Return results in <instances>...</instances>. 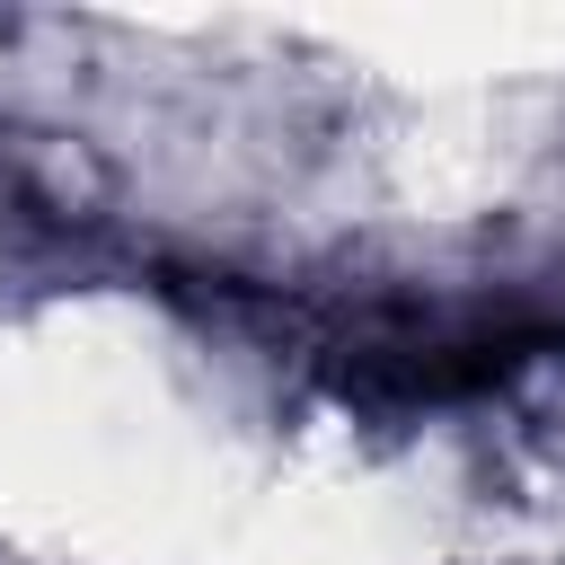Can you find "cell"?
I'll return each instance as SVG.
<instances>
[{
	"instance_id": "6da1fadb",
	"label": "cell",
	"mask_w": 565,
	"mask_h": 565,
	"mask_svg": "<svg viewBox=\"0 0 565 565\" xmlns=\"http://www.w3.org/2000/svg\"><path fill=\"white\" fill-rule=\"evenodd\" d=\"M556 344H565V318H433V327L335 344L327 380L362 406H450V397L503 388Z\"/></svg>"
}]
</instances>
